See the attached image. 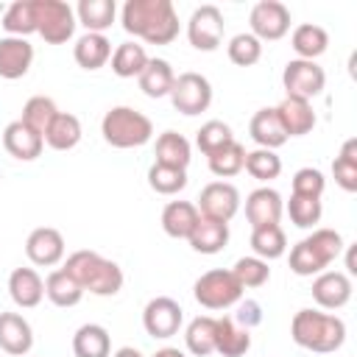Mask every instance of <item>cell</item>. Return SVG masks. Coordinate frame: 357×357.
<instances>
[{"instance_id": "41", "label": "cell", "mask_w": 357, "mask_h": 357, "mask_svg": "<svg viewBox=\"0 0 357 357\" xmlns=\"http://www.w3.org/2000/svg\"><path fill=\"white\" fill-rule=\"evenodd\" d=\"M148 184L153 192L159 195H176L187 187V170L181 167H170V165H151L148 167Z\"/></svg>"}, {"instance_id": "11", "label": "cell", "mask_w": 357, "mask_h": 357, "mask_svg": "<svg viewBox=\"0 0 357 357\" xmlns=\"http://www.w3.org/2000/svg\"><path fill=\"white\" fill-rule=\"evenodd\" d=\"M248 22H251L248 31L251 36H257L259 42H276L290 31V8L279 0H259L251 8Z\"/></svg>"}, {"instance_id": "1", "label": "cell", "mask_w": 357, "mask_h": 357, "mask_svg": "<svg viewBox=\"0 0 357 357\" xmlns=\"http://www.w3.org/2000/svg\"><path fill=\"white\" fill-rule=\"evenodd\" d=\"M123 31L148 45H170L178 36V14L170 0H128L120 11Z\"/></svg>"}, {"instance_id": "40", "label": "cell", "mask_w": 357, "mask_h": 357, "mask_svg": "<svg viewBox=\"0 0 357 357\" xmlns=\"http://www.w3.org/2000/svg\"><path fill=\"white\" fill-rule=\"evenodd\" d=\"M206 162H209L212 176H218V178H231V176H237V173L243 170V165H245V148L234 139V142H229L226 148H220V151H215L212 156H206Z\"/></svg>"}, {"instance_id": "37", "label": "cell", "mask_w": 357, "mask_h": 357, "mask_svg": "<svg viewBox=\"0 0 357 357\" xmlns=\"http://www.w3.org/2000/svg\"><path fill=\"white\" fill-rule=\"evenodd\" d=\"M56 114H59V106H56V100H53V98L33 95V98H28V100H25L20 123H25L31 131H36L39 137H45V131H47V126L56 120Z\"/></svg>"}, {"instance_id": "21", "label": "cell", "mask_w": 357, "mask_h": 357, "mask_svg": "<svg viewBox=\"0 0 357 357\" xmlns=\"http://www.w3.org/2000/svg\"><path fill=\"white\" fill-rule=\"evenodd\" d=\"M3 148H6L14 159H20V162H31V159H36V156L42 153L45 139H42L36 131H31L25 123L14 120V123H8V126L3 128Z\"/></svg>"}, {"instance_id": "15", "label": "cell", "mask_w": 357, "mask_h": 357, "mask_svg": "<svg viewBox=\"0 0 357 357\" xmlns=\"http://www.w3.org/2000/svg\"><path fill=\"white\" fill-rule=\"evenodd\" d=\"M312 298L324 310H340L351 298V279L340 271H321L312 282Z\"/></svg>"}, {"instance_id": "50", "label": "cell", "mask_w": 357, "mask_h": 357, "mask_svg": "<svg viewBox=\"0 0 357 357\" xmlns=\"http://www.w3.org/2000/svg\"><path fill=\"white\" fill-rule=\"evenodd\" d=\"M153 357H187L181 349H173V346H165V349H159Z\"/></svg>"}, {"instance_id": "18", "label": "cell", "mask_w": 357, "mask_h": 357, "mask_svg": "<svg viewBox=\"0 0 357 357\" xmlns=\"http://www.w3.org/2000/svg\"><path fill=\"white\" fill-rule=\"evenodd\" d=\"M33 346V329L20 312H0V351L25 357Z\"/></svg>"}, {"instance_id": "14", "label": "cell", "mask_w": 357, "mask_h": 357, "mask_svg": "<svg viewBox=\"0 0 357 357\" xmlns=\"http://www.w3.org/2000/svg\"><path fill=\"white\" fill-rule=\"evenodd\" d=\"M25 254L39 268H53L64 259V237L53 226H39L25 240Z\"/></svg>"}, {"instance_id": "9", "label": "cell", "mask_w": 357, "mask_h": 357, "mask_svg": "<svg viewBox=\"0 0 357 357\" xmlns=\"http://www.w3.org/2000/svg\"><path fill=\"white\" fill-rule=\"evenodd\" d=\"M223 33H226V22H223V11L212 3L206 6H198L192 14H190V22H187V39L195 50H218L220 42H223Z\"/></svg>"}, {"instance_id": "19", "label": "cell", "mask_w": 357, "mask_h": 357, "mask_svg": "<svg viewBox=\"0 0 357 357\" xmlns=\"http://www.w3.org/2000/svg\"><path fill=\"white\" fill-rule=\"evenodd\" d=\"M8 296L17 307L33 310L45 298V279L33 268H14L8 276Z\"/></svg>"}, {"instance_id": "26", "label": "cell", "mask_w": 357, "mask_h": 357, "mask_svg": "<svg viewBox=\"0 0 357 357\" xmlns=\"http://www.w3.org/2000/svg\"><path fill=\"white\" fill-rule=\"evenodd\" d=\"M75 357H112V337L100 324H84L73 335Z\"/></svg>"}, {"instance_id": "4", "label": "cell", "mask_w": 357, "mask_h": 357, "mask_svg": "<svg viewBox=\"0 0 357 357\" xmlns=\"http://www.w3.org/2000/svg\"><path fill=\"white\" fill-rule=\"evenodd\" d=\"M343 251V237L335 229H312L301 243L290 248V271L296 276H318Z\"/></svg>"}, {"instance_id": "30", "label": "cell", "mask_w": 357, "mask_h": 357, "mask_svg": "<svg viewBox=\"0 0 357 357\" xmlns=\"http://www.w3.org/2000/svg\"><path fill=\"white\" fill-rule=\"evenodd\" d=\"M156 165H170V167H181L187 170L190 159H192V148L187 142V137H181L178 131H162L156 137Z\"/></svg>"}, {"instance_id": "22", "label": "cell", "mask_w": 357, "mask_h": 357, "mask_svg": "<svg viewBox=\"0 0 357 357\" xmlns=\"http://www.w3.org/2000/svg\"><path fill=\"white\" fill-rule=\"evenodd\" d=\"M276 114H279L287 137H304L315 128V109H312L310 100L284 95V100L276 106Z\"/></svg>"}, {"instance_id": "35", "label": "cell", "mask_w": 357, "mask_h": 357, "mask_svg": "<svg viewBox=\"0 0 357 357\" xmlns=\"http://www.w3.org/2000/svg\"><path fill=\"white\" fill-rule=\"evenodd\" d=\"M145 64H148V53L137 42H123L112 53V73L117 78H139Z\"/></svg>"}, {"instance_id": "28", "label": "cell", "mask_w": 357, "mask_h": 357, "mask_svg": "<svg viewBox=\"0 0 357 357\" xmlns=\"http://www.w3.org/2000/svg\"><path fill=\"white\" fill-rule=\"evenodd\" d=\"M73 59L84 70H100L112 59V42L106 33H84L73 47Z\"/></svg>"}, {"instance_id": "24", "label": "cell", "mask_w": 357, "mask_h": 357, "mask_svg": "<svg viewBox=\"0 0 357 357\" xmlns=\"http://www.w3.org/2000/svg\"><path fill=\"white\" fill-rule=\"evenodd\" d=\"M187 243L198 254H218L229 243V223H220V220H212V218H198Z\"/></svg>"}, {"instance_id": "20", "label": "cell", "mask_w": 357, "mask_h": 357, "mask_svg": "<svg viewBox=\"0 0 357 357\" xmlns=\"http://www.w3.org/2000/svg\"><path fill=\"white\" fill-rule=\"evenodd\" d=\"M248 134H251V139H254L259 148H268V151H276V148H282V145L290 139V137L284 134V126H282L279 114H276V106L259 109V112L251 117V123H248Z\"/></svg>"}, {"instance_id": "12", "label": "cell", "mask_w": 357, "mask_h": 357, "mask_svg": "<svg viewBox=\"0 0 357 357\" xmlns=\"http://www.w3.org/2000/svg\"><path fill=\"white\" fill-rule=\"evenodd\" d=\"M198 215L229 223L240 209V190L229 181H209L198 195Z\"/></svg>"}, {"instance_id": "49", "label": "cell", "mask_w": 357, "mask_h": 357, "mask_svg": "<svg viewBox=\"0 0 357 357\" xmlns=\"http://www.w3.org/2000/svg\"><path fill=\"white\" fill-rule=\"evenodd\" d=\"M112 357H142V351L134 349V346H123V349H117Z\"/></svg>"}, {"instance_id": "23", "label": "cell", "mask_w": 357, "mask_h": 357, "mask_svg": "<svg viewBox=\"0 0 357 357\" xmlns=\"http://www.w3.org/2000/svg\"><path fill=\"white\" fill-rule=\"evenodd\" d=\"M198 206L190 204V201H170L165 209H162V229L167 237H176V240H187L198 223Z\"/></svg>"}, {"instance_id": "8", "label": "cell", "mask_w": 357, "mask_h": 357, "mask_svg": "<svg viewBox=\"0 0 357 357\" xmlns=\"http://www.w3.org/2000/svg\"><path fill=\"white\" fill-rule=\"evenodd\" d=\"M282 86L287 92V98H301V100H312L324 92L326 86V73L324 67H318L315 61L307 59H290L282 70Z\"/></svg>"}, {"instance_id": "17", "label": "cell", "mask_w": 357, "mask_h": 357, "mask_svg": "<svg viewBox=\"0 0 357 357\" xmlns=\"http://www.w3.org/2000/svg\"><path fill=\"white\" fill-rule=\"evenodd\" d=\"M33 64V45L22 36H3L0 39V78L17 81Z\"/></svg>"}, {"instance_id": "46", "label": "cell", "mask_w": 357, "mask_h": 357, "mask_svg": "<svg viewBox=\"0 0 357 357\" xmlns=\"http://www.w3.org/2000/svg\"><path fill=\"white\" fill-rule=\"evenodd\" d=\"M287 215H290L293 226H298V229H312V226L321 220V215H324L321 198L290 195V201H287Z\"/></svg>"}, {"instance_id": "43", "label": "cell", "mask_w": 357, "mask_h": 357, "mask_svg": "<svg viewBox=\"0 0 357 357\" xmlns=\"http://www.w3.org/2000/svg\"><path fill=\"white\" fill-rule=\"evenodd\" d=\"M243 170H248V176L257 178V181H271V178H276L282 173V159L276 156V151H268V148L245 151Z\"/></svg>"}, {"instance_id": "48", "label": "cell", "mask_w": 357, "mask_h": 357, "mask_svg": "<svg viewBox=\"0 0 357 357\" xmlns=\"http://www.w3.org/2000/svg\"><path fill=\"white\" fill-rule=\"evenodd\" d=\"M237 326H243V329H254V326H259L262 324V307H259V301H254V298H240L237 301V312H234V318H231Z\"/></svg>"}, {"instance_id": "38", "label": "cell", "mask_w": 357, "mask_h": 357, "mask_svg": "<svg viewBox=\"0 0 357 357\" xmlns=\"http://www.w3.org/2000/svg\"><path fill=\"white\" fill-rule=\"evenodd\" d=\"M184 343L190 349V354L195 357H206L215 351V318L212 315H198L187 324L184 332Z\"/></svg>"}, {"instance_id": "36", "label": "cell", "mask_w": 357, "mask_h": 357, "mask_svg": "<svg viewBox=\"0 0 357 357\" xmlns=\"http://www.w3.org/2000/svg\"><path fill=\"white\" fill-rule=\"evenodd\" d=\"M3 31L8 36H28L36 33V11H33V0H14L6 11H3Z\"/></svg>"}, {"instance_id": "45", "label": "cell", "mask_w": 357, "mask_h": 357, "mask_svg": "<svg viewBox=\"0 0 357 357\" xmlns=\"http://www.w3.org/2000/svg\"><path fill=\"white\" fill-rule=\"evenodd\" d=\"M226 53H229V61L237 64V67H251L262 59V42L251 33H237L231 36V42L226 45Z\"/></svg>"}, {"instance_id": "47", "label": "cell", "mask_w": 357, "mask_h": 357, "mask_svg": "<svg viewBox=\"0 0 357 357\" xmlns=\"http://www.w3.org/2000/svg\"><path fill=\"white\" fill-rule=\"evenodd\" d=\"M326 190V178L318 167H301L293 173V195H307V198H321Z\"/></svg>"}, {"instance_id": "32", "label": "cell", "mask_w": 357, "mask_h": 357, "mask_svg": "<svg viewBox=\"0 0 357 357\" xmlns=\"http://www.w3.org/2000/svg\"><path fill=\"white\" fill-rule=\"evenodd\" d=\"M81 120L75 117V114H70V112H59L56 114V120L47 126V131H45V142L53 148V151H73L78 142H81Z\"/></svg>"}, {"instance_id": "3", "label": "cell", "mask_w": 357, "mask_h": 357, "mask_svg": "<svg viewBox=\"0 0 357 357\" xmlns=\"http://www.w3.org/2000/svg\"><path fill=\"white\" fill-rule=\"evenodd\" d=\"M290 335L301 349L318 351V354H329L337 351L346 340V324L332 315V312H321V310H298L290 321Z\"/></svg>"}, {"instance_id": "13", "label": "cell", "mask_w": 357, "mask_h": 357, "mask_svg": "<svg viewBox=\"0 0 357 357\" xmlns=\"http://www.w3.org/2000/svg\"><path fill=\"white\" fill-rule=\"evenodd\" d=\"M181 321H184V310L170 296H156L142 310V326H145V332L151 337H159V340L173 337L178 332Z\"/></svg>"}, {"instance_id": "51", "label": "cell", "mask_w": 357, "mask_h": 357, "mask_svg": "<svg viewBox=\"0 0 357 357\" xmlns=\"http://www.w3.org/2000/svg\"><path fill=\"white\" fill-rule=\"evenodd\" d=\"M346 271L354 276L357 273V262H354V245H349V254H346Z\"/></svg>"}, {"instance_id": "42", "label": "cell", "mask_w": 357, "mask_h": 357, "mask_svg": "<svg viewBox=\"0 0 357 357\" xmlns=\"http://www.w3.org/2000/svg\"><path fill=\"white\" fill-rule=\"evenodd\" d=\"M229 142H234V134H231V126L223 120H209L195 131V145L204 156H212L215 151L226 148Z\"/></svg>"}, {"instance_id": "10", "label": "cell", "mask_w": 357, "mask_h": 357, "mask_svg": "<svg viewBox=\"0 0 357 357\" xmlns=\"http://www.w3.org/2000/svg\"><path fill=\"white\" fill-rule=\"evenodd\" d=\"M170 103L176 112L192 117V114H201L209 109L212 103V84L201 75V73H181L176 75L173 81V89H170Z\"/></svg>"}, {"instance_id": "52", "label": "cell", "mask_w": 357, "mask_h": 357, "mask_svg": "<svg viewBox=\"0 0 357 357\" xmlns=\"http://www.w3.org/2000/svg\"><path fill=\"white\" fill-rule=\"evenodd\" d=\"M0 357H3V351H0Z\"/></svg>"}, {"instance_id": "31", "label": "cell", "mask_w": 357, "mask_h": 357, "mask_svg": "<svg viewBox=\"0 0 357 357\" xmlns=\"http://www.w3.org/2000/svg\"><path fill=\"white\" fill-rule=\"evenodd\" d=\"M137 81H139V89L148 98H165L173 89L176 73H173L170 61H165V59H148V64H145V70L139 73Z\"/></svg>"}, {"instance_id": "6", "label": "cell", "mask_w": 357, "mask_h": 357, "mask_svg": "<svg viewBox=\"0 0 357 357\" xmlns=\"http://www.w3.org/2000/svg\"><path fill=\"white\" fill-rule=\"evenodd\" d=\"M192 296L204 310H229L243 298V287L231 276V271L215 268V271H206L195 279Z\"/></svg>"}, {"instance_id": "34", "label": "cell", "mask_w": 357, "mask_h": 357, "mask_svg": "<svg viewBox=\"0 0 357 357\" xmlns=\"http://www.w3.org/2000/svg\"><path fill=\"white\" fill-rule=\"evenodd\" d=\"M251 248H254V257H259V259H265V262L284 257V251H287L284 229H282L279 223L251 229Z\"/></svg>"}, {"instance_id": "29", "label": "cell", "mask_w": 357, "mask_h": 357, "mask_svg": "<svg viewBox=\"0 0 357 357\" xmlns=\"http://www.w3.org/2000/svg\"><path fill=\"white\" fill-rule=\"evenodd\" d=\"M117 17V3L114 0H81L75 6V20L86 28V33H103L112 28Z\"/></svg>"}, {"instance_id": "44", "label": "cell", "mask_w": 357, "mask_h": 357, "mask_svg": "<svg viewBox=\"0 0 357 357\" xmlns=\"http://www.w3.org/2000/svg\"><path fill=\"white\" fill-rule=\"evenodd\" d=\"M231 276L240 282V287H262L271 279V268L259 257H240L231 268Z\"/></svg>"}, {"instance_id": "16", "label": "cell", "mask_w": 357, "mask_h": 357, "mask_svg": "<svg viewBox=\"0 0 357 357\" xmlns=\"http://www.w3.org/2000/svg\"><path fill=\"white\" fill-rule=\"evenodd\" d=\"M282 212H284V201L273 187H257L245 198V220L251 223V229L279 223Z\"/></svg>"}, {"instance_id": "33", "label": "cell", "mask_w": 357, "mask_h": 357, "mask_svg": "<svg viewBox=\"0 0 357 357\" xmlns=\"http://www.w3.org/2000/svg\"><path fill=\"white\" fill-rule=\"evenodd\" d=\"M45 296L56 304V307H75L81 298H84V290L81 284L64 271V268H56L47 273L45 279Z\"/></svg>"}, {"instance_id": "39", "label": "cell", "mask_w": 357, "mask_h": 357, "mask_svg": "<svg viewBox=\"0 0 357 357\" xmlns=\"http://www.w3.org/2000/svg\"><path fill=\"white\" fill-rule=\"evenodd\" d=\"M332 176L337 181L340 190L346 192H357V139H346L340 153L332 162Z\"/></svg>"}, {"instance_id": "2", "label": "cell", "mask_w": 357, "mask_h": 357, "mask_svg": "<svg viewBox=\"0 0 357 357\" xmlns=\"http://www.w3.org/2000/svg\"><path fill=\"white\" fill-rule=\"evenodd\" d=\"M64 271L81 284L84 293L92 296H117L123 287V271L117 262L100 257L98 251H73L64 262Z\"/></svg>"}, {"instance_id": "27", "label": "cell", "mask_w": 357, "mask_h": 357, "mask_svg": "<svg viewBox=\"0 0 357 357\" xmlns=\"http://www.w3.org/2000/svg\"><path fill=\"white\" fill-rule=\"evenodd\" d=\"M290 45H293V50H296L298 59L315 61L321 53H326V47H329V33H326L321 25H315V22H301V25L293 28Z\"/></svg>"}, {"instance_id": "5", "label": "cell", "mask_w": 357, "mask_h": 357, "mask_svg": "<svg viewBox=\"0 0 357 357\" xmlns=\"http://www.w3.org/2000/svg\"><path fill=\"white\" fill-rule=\"evenodd\" d=\"M100 134L112 148H139L151 142L153 123L131 106H112L100 120Z\"/></svg>"}, {"instance_id": "25", "label": "cell", "mask_w": 357, "mask_h": 357, "mask_svg": "<svg viewBox=\"0 0 357 357\" xmlns=\"http://www.w3.org/2000/svg\"><path fill=\"white\" fill-rule=\"evenodd\" d=\"M251 349L248 329L237 326L231 318H215V351L223 357H243Z\"/></svg>"}, {"instance_id": "7", "label": "cell", "mask_w": 357, "mask_h": 357, "mask_svg": "<svg viewBox=\"0 0 357 357\" xmlns=\"http://www.w3.org/2000/svg\"><path fill=\"white\" fill-rule=\"evenodd\" d=\"M36 11V33L47 45H64L75 33V11L64 0H33Z\"/></svg>"}]
</instances>
